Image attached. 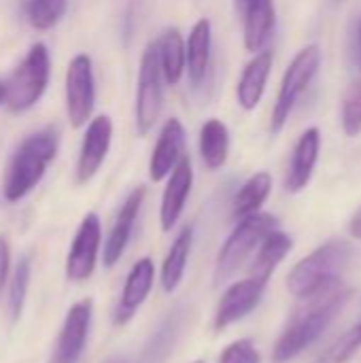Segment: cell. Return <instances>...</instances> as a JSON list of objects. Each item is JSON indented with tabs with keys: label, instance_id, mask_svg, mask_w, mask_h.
Here are the masks:
<instances>
[{
	"label": "cell",
	"instance_id": "cell-21",
	"mask_svg": "<svg viewBox=\"0 0 361 363\" xmlns=\"http://www.w3.org/2000/svg\"><path fill=\"white\" fill-rule=\"evenodd\" d=\"M157 64L166 85H179L185 77V38L179 28H168L155 43Z\"/></svg>",
	"mask_w": 361,
	"mask_h": 363
},
{
	"label": "cell",
	"instance_id": "cell-16",
	"mask_svg": "<svg viewBox=\"0 0 361 363\" xmlns=\"http://www.w3.org/2000/svg\"><path fill=\"white\" fill-rule=\"evenodd\" d=\"M185 143H187V134L181 119L179 117L166 119L149 157V179L153 183L164 181L172 172V168L185 155Z\"/></svg>",
	"mask_w": 361,
	"mask_h": 363
},
{
	"label": "cell",
	"instance_id": "cell-23",
	"mask_svg": "<svg viewBox=\"0 0 361 363\" xmlns=\"http://www.w3.org/2000/svg\"><path fill=\"white\" fill-rule=\"evenodd\" d=\"M291 247H294V240L289 238V234L281 232L279 228L274 232H270L262 240L257 251L253 253L249 277H255V279H262L268 283L270 277L274 274V270L279 268V264L289 255Z\"/></svg>",
	"mask_w": 361,
	"mask_h": 363
},
{
	"label": "cell",
	"instance_id": "cell-9",
	"mask_svg": "<svg viewBox=\"0 0 361 363\" xmlns=\"http://www.w3.org/2000/svg\"><path fill=\"white\" fill-rule=\"evenodd\" d=\"M102 245V223L96 213H87L79 223V230L70 242L66 255V279L72 283H83L94 274L98 253Z\"/></svg>",
	"mask_w": 361,
	"mask_h": 363
},
{
	"label": "cell",
	"instance_id": "cell-31",
	"mask_svg": "<svg viewBox=\"0 0 361 363\" xmlns=\"http://www.w3.org/2000/svg\"><path fill=\"white\" fill-rule=\"evenodd\" d=\"M9 270H11V247H9V240L0 234V294H2V287L6 285Z\"/></svg>",
	"mask_w": 361,
	"mask_h": 363
},
{
	"label": "cell",
	"instance_id": "cell-35",
	"mask_svg": "<svg viewBox=\"0 0 361 363\" xmlns=\"http://www.w3.org/2000/svg\"><path fill=\"white\" fill-rule=\"evenodd\" d=\"M106 363H126V362H123V359H109Z\"/></svg>",
	"mask_w": 361,
	"mask_h": 363
},
{
	"label": "cell",
	"instance_id": "cell-2",
	"mask_svg": "<svg viewBox=\"0 0 361 363\" xmlns=\"http://www.w3.org/2000/svg\"><path fill=\"white\" fill-rule=\"evenodd\" d=\"M57 149L60 138L51 128L30 134L17 145L2 181V196L9 204H15L34 191V187L47 174L49 164L55 160Z\"/></svg>",
	"mask_w": 361,
	"mask_h": 363
},
{
	"label": "cell",
	"instance_id": "cell-13",
	"mask_svg": "<svg viewBox=\"0 0 361 363\" xmlns=\"http://www.w3.org/2000/svg\"><path fill=\"white\" fill-rule=\"evenodd\" d=\"M194 187V164L191 157L185 153L179 164L172 168V172L166 177V187L162 194V204H160V225L162 232H172V228L179 223L187 198Z\"/></svg>",
	"mask_w": 361,
	"mask_h": 363
},
{
	"label": "cell",
	"instance_id": "cell-11",
	"mask_svg": "<svg viewBox=\"0 0 361 363\" xmlns=\"http://www.w3.org/2000/svg\"><path fill=\"white\" fill-rule=\"evenodd\" d=\"M266 287H268V283L262 279H255V277H247L243 281L232 283L223 291V296L217 304L215 321H213L215 330L221 332V330L243 321L247 315H251L260 306Z\"/></svg>",
	"mask_w": 361,
	"mask_h": 363
},
{
	"label": "cell",
	"instance_id": "cell-7",
	"mask_svg": "<svg viewBox=\"0 0 361 363\" xmlns=\"http://www.w3.org/2000/svg\"><path fill=\"white\" fill-rule=\"evenodd\" d=\"M321 66V49L317 45H309L302 51L296 53V57L291 60V64L287 66L283 81H281V89L272 108V121H270V130L277 134L283 130V125L287 123L294 106L298 104L300 96L306 91V87L311 85V81L317 77Z\"/></svg>",
	"mask_w": 361,
	"mask_h": 363
},
{
	"label": "cell",
	"instance_id": "cell-8",
	"mask_svg": "<svg viewBox=\"0 0 361 363\" xmlns=\"http://www.w3.org/2000/svg\"><path fill=\"white\" fill-rule=\"evenodd\" d=\"M66 115L74 130L85 128L96 108V77L94 62L87 53H77L66 68L64 77Z\"/></svg>",
	"mask_w": 361,
	"mask_h": 363
},
{
	"label": "cell",
	"instance_id": "cell-1",
	"mask_svg": "<svg viewBox=\"0 0 361 363\" xmlns=\"http://www.w3.org/2000/svg\"><path fill=\"white\" fill-rule=\"evenodd\" d=\"M351 298L349 289L336 287L321 296L302 300L304 304L289 317L272 349V362L287 363L306 351L340 315Z\"/></svg>",
	"mask_w": 361,
	"mask_h": 363
},
{
	"label": "cell",
	"instance_id": "cell-34",
	"mask_svg": "<svg viewBox=\"0 0 361 363\" xmlns=\"http://www.w3.org/2000/svg\"><path fill=\"white\" fill-rule=\"evenodd\" d=\"M247 2H249V0H236V4H238V9H240V6H245Z\"/></svg>",
	"mask_w": 361,
	"mask_h": 363
},
{
	"label": "cell",
	"instance_id": "cell-26",
	"mask_svg": "<svg viewBox=\"0 0 361 363\" xmlns=\"http://www.w3.org/2000/svg\"><path fill=\"white\" fill-rule=\"evenodd\" d=\"M21 9L26 21L34 30L45 32L62 21V17L68 11V0H23Z\"/></svg>",
	"mask_w": 361,
	"mask_h": 363
},
{
	"label": "cell",
	"instance_id": "cell-6",
	"mask_svg": "<svg viewBox=\"0 0 361 363\" xmlns=\"http://www.w3.org/2000/svg\"><path fill=\"white\" fill-rule=\"evenodd\" d=\"M164 79L157 64L155 43L147 45L140 64H138V79H136V98H134V125L138 136L151 134L155 128L162 106H164Z\"/></svg>",
	"mask_w": 361,
	"mask_h": 363
},
{
	"label": "cell",
	"instance_id": "cell-12",
	"mask_svg": "<svg viewBox=\"0 0 361 363\" xmlns=\"http://www.w3.org/2000/svg\"><path fill=\"white\" fill-rule=\"evenodd\" d=\"M91 315H94V302L89 298L70 306L62 323L51 363H79L89 336Z\"/></svg>",
	"mask_w": 361,
	"mask_h": 363
},
{
	"label": "cell",
	"instance_id": "cell-24",
	"mask_svg": "<svg viewBox=\"0 0 361 363\" xmlns=\"http://www.w3.org/2000/svg\"><path fill=\"white\" fill-rule=\"evenodd\" d=\"M191 245H194V228L191 225H185L177 234V238L172 240V245L168 249V255H166V259L162 264L160 283H162V289L166 294H172L181 285V281L185 277V270H187Z\"/></svg>",
	"mask_w": 361,
	"mask_h": 363
},
{
	"label": "cell",
	"instance_id": "cell-15",
	"mask_svg": "<svg viewBox=\"0 0 361 363\" xmlns=\"http://www.w3.org/2000/svg\"><path fill=\"white\" fill-rule=\"evenodd\" d=\"M153 281H155V264L151 257H143L138 259L132 270L126 277L119 302L115 306V315L113 321L115 325H126L134 319V315L138 313V308L145 304L147 296L153 289Z\"/></svg>",
	"mask_w": 361,
	"mask_h": 363
},
{
	"label": "cell",
	"instance_id": "cell-22",
	"mask_svg": "<svg viewBox=\"0 0 361 363\" xmlns=\"http://www.w3.org/2000/svg\"><path fill=\"white\" fill-rule=\"evenodd\" d=\"M198 147H200V157H202V164L206 170L215 172V170L223 168L228 162V155H230V130H228V125L217 117L206 119L200 128Z\"/></svg>",
	"mask_w": 361,
	"mask_h": 363
},
{
	"label": "cell",
	"instance_id": "cell-36",
	"mask_svg": "<svg viewBox=\"0 0 361 363\" xmlns=\"http://www.w3.org/2000/svg\"><path fill=\"white\" fill-rule=\"evenodd\" d=\"M360 43H361V21H360Z\"/></svg>",
	"mask_w": 361,
	"mask_h": 363
},
{
	"label": "cell",
	"instance_id": "cell-19",
	"mask_svg": "<svg viewBox=\"0 0 361 363\" xmlns=\"http://www.w3.org/2000/svg\"><path fill=\"white\" fill-rule=\"evenodd\" d=\"M211 51H213V28L206 17L198 19L189 36L185 38V74L194 87H200L206 81L211 68Z\"/></svg>",
	"mask_w": 361,
	"mask_h": 363
},
{
	"label": "cell",
	"instance_id": "cell-28",
	"mask_svg": "<svg viewBox=\"0 0 361 363\" xmlns=\"http://www.w3.org/2000/svg\"><path fill=\"white\" fill-rule=\"evenodd\" d=\"M361 349V323L340 334L313 363H347Z\"/></svg>",
	"mask_w": 361,
	"mask_h": 363
},
{
	"label": "cell",
	"instance_id": "cell-14",
	"mask_svg": "<svg viewBox=\"0 0 361 363\" xmlns=\"http://www.w3.org/2000/svg\"><path fill=\"white\" fill-rule=\"evenodd\" d=\"M145 196H147V189L143 185L132 189L128 194V198L123 200L121 208L117 211V217L113 221V228H111V232L104 240V249H102V262L106 268H113L121 259V255L126 253L130 238H132V232H134V225L138 221Z\"/></svg>",
	"mask_w": 361,
	"mask_h": 363
},
{
	"label": "cell",
	"instance_id": "cell-5",
	"mask_svg": "<svg viewBox=\"0 0 361 363\" xmlns=\"http://www.w3.org/2000/svg\"><path fill=\"white\" fill-rule=\"evenodd\" d=\"M51 79V53L45 43H34L11 77L4 81L6 85V108L11 113H26L38 104L43 94L47 91Z\"/></svg>",
	"mask_w": 361,
	"mask_h": 363
},
{
	"label": "cell",
	"instance_id": "cell-30",
	"mask_svg": "<svg viewBox=\"0 0 361 363\" xmlns=\"http://www.w3.org/2000/svg\"><path fill=\"white\" fill-rule=\"evenodd\" d=\"M219 363H262V355L255 345L247 338L234 340L219 355Z\"/></svg>",
	"mask_w": 361,
	"mask_h": 363
},
{
	"label": "cell",
	"instance_id": "cell-3",
	"mask_svg": "<svg viewBox=\"0 0 361 363\" xmlns=\"http://www.w3.org/2000/svg\"><path fill=\"white\" fill-rule=\"evenodd\" d=\"M351 259L345 240H330L300 259L287 274V291L298 300H309L340 287V277Z\"/></svg>",
	"mask_w": 361,
	"mask_h": 363
},
{
	"label": "cell",
	"instance_id": "cell-29",
	"mask_svg": "<svg viewBox=\"0 0 361 363\" xmlns=\"http://www.w3.org/2000/svg\"><path fill=\"white\" fill-rule=\"evenodd\" d=\"M343 132L349 138L361 134V79L353 81L343 98Z\"/></svg>",
	"mask_w": 361,
	"mask_h": 363
},
{
	"label": "cell",
	"instance_id": "cell-17",
	"mask_svg": "<svg viewBox=\"0 0 361 363\" xmlns=\"http://www.w3.org/2000/svg\"><path fill=\"white\" fill-rule=\"evenodd\" d=\"M319 151H321V132L319 128L313 125L302 132V136L298 138L294 147L287 177H285V187L289 194H298L311 183L317 160H319Z\"/></svg>",
	"mask_w": 361,
	"mask_h": 363
},
{
	"label": "cell",
	"instance_id": "cell-32",
	"mask_svg": "<svg viewBox=\"0 0 361 363\" xmlns=\"http://www.w3.org/2000/svg\"><path fill=\"white\" fill-rule=\"evenodd\" d=\"M349 234H351L355 240H361V206L355 211V215H353L351 221H349Z\"/></svg>",
	"mask_w": 361,
	"mask_h": 363
},
{
	"label": "cell",
	"instance_id": "cell-10",
	"mask_svg": "<svg viewBox=\"0 0 361 363\" xmlns=\"http://www.w3.org/2000/svg\"><path fill=\"white\" fill-rule=\"evenodd\" d=\"M113 143V119L109 115H96L87 121L81 147H79V157H77V183L85 185L89 183L102 168L109 149Z\"/></svg>",
	"mask_w": 361,
	"mask_h": 363
},
{
	"label": "cell",
	"instance_id": "cell-37",
	"mask_svg": "<svg viewBox=\"0 0 361 363\" xmlns=\"http://www.w3.org/2000/svg\"><path fill=\"white\" fill-rule=\"evenodd\" d=\"M194 363H204V362H202V359H198V362H194Z\"/></svg>",
	"mask_w": 361,
	"mask_h": 363
},
{
	"label": "cell",
	"instance_id": "cell-25",
	"mask_svg": "<svg viewBox=\"0 0 361 363\" xmlns=\"http://www.w3.org/2000/svg\"><path fill=\"white\" fill-rule=\"evenodd\" d=\"M272 191V174L262 170V172H255L253 177H249L240 189L236 191L234 200H232V215L234 219H243V217H249L253 213H260L262 206L266 204L268 196Z\"/></svg>",
	"mask_w": 361,
	"mask_h": 363
},
{
	"label": "cell",
	"instance_id": "cell-4",
	"mask_svg": "<svg viewBox=\"0 0 361 363\" xmlns=\"http://www.w3.org/2000/svg\"><path fill=\"white\" fill-rule=\"evenodd\" d=\"M277 228H279L277 217L262 213V211L238 219L236 228L232 230V234L228 236V240L223 242V247L217 255L215 274H213L215 287L228 283L253 257V253L257 251L262 240Z\"/></svg>",
	"mask_w": 361,
	"mask_h": 363
},
{
	"label": "cell",
	"instance_id": "cell-18",
	"mask_svg": "<svg viewBox=\"0 0 361 363\" xmlns=\"http://www.w3.org/2000/svg\"><path fill=\"white\" fill-rule=\"evenodd\" d=\"M243 11V40L245 49L260 53L270 43L277 28V6L274 0H249Z\"/></svg>",
	"mask_w": 361,
	"mask_h": 363
},
{
	"label": "cell",
	"instance_id": "cell-20",
	"mask_svg": "<svg viewBox=\"0 0 361 363\" xmlns=\"http://www.w3.org/2000/svg\"><path fill=\"white\" fill-rule=\"evenodd\" d=\"M272 62H274V53L270 49H264V51L255 53L253 60L245 66V70L238 79V85H236V100H238L240 108H245V111L257 108V104L262 102L264 91H266Z\"/></svg>",
	"mask_w": 361,
	"mask_h": 363
},
{
	"label": "cell",
	"instance_id": "cell-33",
	"mask_svg": "<svg viewBox=\"0 0 361 363\" xmlns=\"http://www.w3.org/2000/svg\"><path fill=\"white\" fill-rule=\"evenodd\" d=\"M4 100H6V85L4 81H0V106L4 104Z\"/></svg>",
	"mask_w": 361,
	"mask_h": 363
},
{
	"label": "cell",
	"instance_id": "cell-27",
	"mask_svg": "<svg viewBox=\"0 0 361 363\" xmlns=\"http://www.w3.org/2000/svg\"><path fill=\"white\" fill-rule=\"evenodd\" d=\"M30 274H32V264L30 257L23 255L11 277V285H9V315L13 321H19L23 306H26V298H28V287H30Z\"/></svg>",
	"mask_w": 361,
	"mask_h": 363
}]
</instances>
